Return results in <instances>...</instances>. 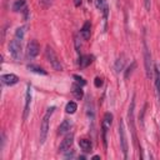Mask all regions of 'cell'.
Listing matches in <instances>:
<instances>
[{
	"label": "cell",
	"mask_w": 160,
	"mask_h": 160,
	"mask_svg": "<svg viewBox=\"0 0 160 160\" xmlns=\"http://www.w3.org/2000/svg\"><path fill=\"white\" fill-rule=\"evenodd\" d=\"M55 110V106H51L46 110L44 118H42V121H41V125H40V144H44L45 140H46V136H48V131H49V120H50V116L52 115Z\"/></svg>",
	"instance_id": "1"
},
{
	"label": "cell",
	"mask_w": 160,
	"mask_h": 160,
	"mask_svg": "<svg viewBox=\"0 0 160 160\" xmlns=\"http://www.w3.org/2000/svg\"><path fill=\"white\" fill-rule=\"evenodd\" d=\"M142 46H144V62H145V71H146V76L149 79H151L154 76V65H152V60H151V54L150 50L148 48L146 41H142Z\"/></svg>",
	"instance_id": "2"
},
{
	"label": "cell",
	"mask_w": 160,
	"mask_h": 160,
	"mask_svg": "<svg viewBox=\"0 0 160 160\" xmlns=\"http://www.w3.org/2000/svg\"><path fill=\"white\" fill-rule=\"evenodd\" d=\"M9 52L11 55V58L15 61H20L21 56H22V51H21V40L14 38L10 44H9Z\"/></svg>",
	"instance_id": "3"
},
{
	"label": "cell",
	"mask_w": 160,
	"mask_h": 160,
	"mask_svg": "<svg viewBox=\"0 0 160 160\" xmlns=\"http://www.w3.org/2000/svg\"><path fill=\"white\" fill-rule=\"evenodd\" d=\"M45 56H46V60H48V61L50 62V65L52 66V69H55V70H58V71L62 70V65H61V62H60L58 55L55 54V51L52 50V48H50L49 45H48L46 49H45Z\"/></svg>",
	"instance_id": "4"
},
{
	"label": "cell",
	"mask_w": 160,
	"mask_h": 160,
	"mask_svg": "<svg viewBox=\"0 0 160 160\" xmlns=\"http://www.w3.org/2000/svg\"><path fill=\"white\" fill-rule=\"evenodd\" d=\"M112 124V114L110 112H105L104 118H102V122H101V130H102V142H104V146L106 148L108 142H106V132L108 130L110 129Z\"/></svg>",
	"instance_id": "5"
},
{
	"label": "cell",
	"mask_w": 160,
	"mask_h": 160,
	"mask_svg": "<svg viewBox=\"0 0 160 160\" xmlns=\"http://www.w3.org/2000/svg\"><path fill=\"white\" fill-rule=\"evenodd\" d=\"M119 136H120V146L121 150L124 152V158H128V140H126V134H125V126H124V121L120 120L119 121Z\"/></svg>",
	"instance_id": "6"
},
{
	"label": "cell",
	"mask_w": 160,
	"mask_h": 160,
	"mask_svg": "<svg viewBox=\"0 0 160 160\" xmlns=\"http://www.w3.org/2000/svg\"><path fill=\"white\" fill-rule=\"evenodd\" d=\"M39 50H40V45L36 40H31L29 44H28V48H26V58L29 60H32L34 58L38 56L39 54Z\"/></svg>",
	"instance_id": "7"
},
{
	"label": "cell",
	"mask_w": 160,
	"mask_h": 160,
	"mask_svg": "<svg viewBox=\"0 0 160 160\" xmlns=\"http://www.w3.org/2000/svg\"><path fill=\"white\" fill-rule=\"evenodd\" d=\"M72 142H74V134L69 132V134L64 138V140L61 141V144H60V146H59V151H60V152H68V151L70 150Z\"/></svg>",
	"instance_id": "8"
},
{
	"label": "cell",
	"mask_w": 160,
	"mask_h": 160,
	"mask_svg": "<svg viewBox=\"0 0 160 160\" xmlns=\"http://www.w3.org/2000/svg\"><path fill=\"white\" fill-rule=\"evenodd\" d=\"M30 102H31V86L28 85L26 88V95H25V106H24V115H22V119L26 120L28 115H29V111H30Z\"/></svg>",
	"instance_id": "9"
},
{
	"label": "cell",
	"mask_w": 160,
	"mask_h": 160,
	"mask_svg": "<svg viewBox=\"0 0 160 160\" xmlns=\"http://www.w3.org/2000/svg\"><path fill=\"white\" fill-rule=\"evenodd\" d=\"M0 79H1V82L4 85H8V86L15 85L19 81V78L15 74H4V75H1Z\"/></svg>",
	"instance_id": "10"
},
{
	"label": "cell",
	"mask_w": 160,
	"mask_h": 160,
	"mask_svg": "<svg viewBox=\"0 0 160 160\" xmlns=\"http://www.w3.org/2000/svg\"><path fill=\"white\" fill-rule=\"evenodd\" d=\"M154 79H155V89H156V96L160 101V66L158 64L154 65Z\"/></svg>",
	"instance_id": "11"
},
{
	"label": "cell",
	"mask_w": 160,
	"mask_h": 160,
	"mask_svg": "<svg viewBox=\"0 0 160 160\" xmlns=\"http://www.w3.org/2000/svg\"><path fill=\"white\" fill-rule=\"evenodd\" d=\"M90 34H91V24H90V21H85L82 28L80 29V36L84 40H89L90 39Z\"/></svg>",
	"instance_id": "12"
},
{
	"label": "cell",
	"mask_w": 160,
	"mask_h": 160,
	"mask_svg": "<svg viewBox=\"0 0 160 160\" xmlns=\"http://www.w3.org/2000/svg\"><path fill=\"white\" fill-rule=\"evenodd\" d=\"M71 94L74 95V98H75L76 100H81L82 96H84L82 86L79 85L78 82H76V84H72V85H71Z\"/></svg>",
	"instance_id": "13"
},
{
	"label": "cell",
	"mask_w": 160,
	"mask_h": 160,
	"mask_svg": "<svg viewBox=\"0 0 160 160\" xmlns=\"http://www.w3.org/2000/svg\"><path fill=\"white\" fill-rule=\"evenodd\" d=\"M92 59H94V56H91V55H81L79 58V65H80V68L89 66L92 62Z\"/></svg>",
	"instance_id": "14"
},
{
	"label": "cell",
	"mask_w": 160,
	"mask_h": 160,
	"mask_svg": "<svg viewBox=\"0 0 160 160\" xmlns=\"http://www.w3.org/2000/svg\"><path fill=\"white\" fill-rule=\"evenodd\" d=\"M79 146L81 148L82 151L89 152V151H91L92 144H91V141H90L89 139H80V140H79Z\"/></svg>",
	"instance_id": "15"
},
{
	"label": "cell",
	"mask_w": 160,
	"mask_h": 160,
	"mask_svg": "<svg viewBox=\"0 0 160 160\" xmlns=\"http://www.w3.org/2000/svg\"><path fill=\"white\" fill-rule=\"evenodd\" d=\"M70 128H71V122L69 121V120H64L60 125H59V128H58V134H65V132H68L69 130H70Z\"/></svg>",
	"instance_id": "16"
},
{
	"label": "cell",
	"mask_w": 160,
	"mask_h": 160,
	"mask_svg": "<svg viewBox=\"0 0 160 160\" xmlns=\"http://www.w3.org/2000/svg\"><path fill=\"white\" fill-rule=\"evenodd\" d=\"M124 65H125V56L121 55L120 58H118V60L115 61V65H114V69L116 72H120L122 69H124Z\"/></svg>",
	"instance_id": "17"
},
{
	"label": "cell",
	"mask_w": 160,
	"mask_h": 160,
	"mask_svg": "<svg viewBox=\"0 0 160 160\" xmlns=\"http://www.w3.org/2000/svg\"><path fill=\"white\" fill-rule=\"evenodd\" d=\"M25 2L26 0H15L14 4H12V10L14 11H20L25 8Z\"/></svg>",
	"instance_id": "18"
},
{
	"label": "cell",
	"mask_w": 160,
	"mask_h": 160,
	"mask_svg": "<svg viewBox=\"0 0 160 160\" xmlns=\"http://www.w3.org/2000/svg\"><path fill=\"white\" fill-rule=\"evenodd\" d=\"M76 110H78V105H76V102H74V101H69V102L66 104V106H65V111H66L68 114H74Z\"/></svg>",
	"instance_id": "19"
},
{
	"label": "cell",
	"mask_w": 160,
	"mask_h": 160,
	"mask_svg": "<svg viewBox=\"0 0 160 160\" xmlns=\"http://www.w3.org/2000/svg\"><path fill=\"white\" fill-rule=\"evenodd\" d=\"M28 69L30 70V71H32V72H36V74H41V75H46L48 72L42 69V68H40V66H36V65H28Z\"/></svg>",
	"instance_id": "20"
},
{
	"label": "cell",
	"mask_w": 160,
	"mask_h": 160,
	"mask_svg": "<svg viewBox=\"0 0 160 160\" xmlns=\"http://www.w3.org/2000/svg\"><path fill=\"white\" fill-rule=\"evenodd\" d=\"M24 35H25V28H24V26H20V28L16 29L14 38H16V39H19V40H22V39H24Z\"/></svg>",
	"instance_id": "21"
},
{
	"label": "cell",
	"mask_w": 160,
	"mask_h": 160,
	"mask_svg": "<svg viewBox=\"0 0 160 160\" xmlns=\"http://www.w3.org/2000/svg\"><path fill=\"white\" fill-rule=\"evenodd\" d=\"M135 68H136V61H132V62H131V65L126 69V71H125V74H124V78H125V79H128V78L132 74V71H134V69H135Z\"/></svg>",
	"instance_id": "22"
},
{
	"label": "cell",
	"mask_w": 160,
	"mask_h": 160,
	"mask_svg": "<svg viewBox=\"0 0 160 160\" xmlns=\"http://www.w3.org/2000/svg\"><path fill=\"white\" fill-rule=\"evenodd\" d=\"M52 1H54V0H39V5H40L42 9H49V8L52 5Z\"/></svg>",
	"instance_id": "23"
},
{
	"label": "cell",
	"mask_w": 160,
	"mask_h": 160,
	"mask_svg": "<svg viewBox=\"0 0 160 160\" xmlns=\"http://www.w3.org/2000/svg\"><path fill=\"white\" fill-rule=\"evenodd\" d=\"M72 78H74V79H75V81H76L79 85H81V86H84V85L86 84V81H85V80H84V79H82L80 75H74Z\"/></svg>",
	"instance_id": "24"
},
{
	"label": "cell",
	"mask_w": 160,
	"mask_h": 160,
	"mask_svg": "<svg viewBox=\"0 0 160 160\" xmlns=\"http://www.w3.org/2000/svg\"><path fill=\"white\" fill-rule=\"evenodd\" d=\"M105 5H106V0H96V8L98 9L102 10Z\"/></svg>",
	"instance_id": "25"
},
{
	"label": "cell",
	"mask_w": 160,
	"mask_h": 160,
	"mask_svg": "<svg viewBox=\"0 0 160 160\" xmlns=\"http://www.w3.org/2000/svg\"><path fill=\"white\" fill-rule=\"evenodd\" d=\"M94 85L96 86V88H100L101 85H102V79L101 78H95V80H94Z\"/></svg>",
	"instance_id": "26"
},
{
	"label": "cell",
	"mask_w": 160,
	"mask_h": 160,
	"mask_svg": "<svg viewBox=\"0 0 160 160\" xmlns=\"http://www.w3.org/2000/svg\"><path fill=\"white\" fill-rule=\"evenodd\" d=\"M144 6H145L146 11H150V8H151V0H144Z\"/></svg>",
	"instance_id": "27"
},
{
	"label": "cell",
	"mask_w": 160,
	"mask_h": 160,
	"mask_svg": "<svg viewBox=\"0 0 160 160\" xmlns=\"http://www.w3.org/2000/svg\"><path fill=\"white\" fill-rule=\"evenodd\" d=\"M81 2H82V0H74V5H75L76 8H79V6L81 5Z\"/></svg>",
	"instance_id": "28"
},
{
	"label": "cell",
	"mask_w": 160,
	"mask_h": 160,
	"mask_svg": "<svg viewBox=\"0 0 160 160\" xmlns=\"http://www.w3.org/2000/svg\"><path fill=\"white\" fill-rule=\"evenodd\" d=\"M92 159L96 160V159H100V156H99V155H95V156H92Z\"/></svg>",
	"instance_id": "29"
},
{
	"label": "cell",
	"mask_w": 160,
	"mask_h": 160,
	"mask_svg": "<svg viewBox=\"0 0 160 160\" xmlns=\"http://www.w3.org/2000/svg\"><path fill=\"white\" fill-rule=\"evenodd\" d=\"M89 1H91V0H89Z\"/></svg>",
	"instance_id": "30"
}]
</instances>
